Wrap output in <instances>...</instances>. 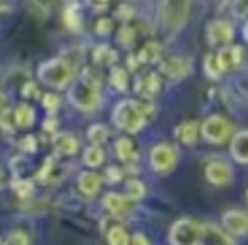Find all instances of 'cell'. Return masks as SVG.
Masks as SVG:
<instances>
[{"label":"cell","mask_w":248,"mask_h":245,"mask_svg":"<svg viewBox=\"0 0 248 245\" xmlns=\"http://www.w3.org/2000/svg\"><path fill=\"white\" fill-rule=\"evenodd\" d=\"M152 112L150 105L137 100H124L115 107L113 110V124L122 131H127L130 134L139 132L147 122V115Z\"/></svg>","instance_id":"obj_1"},{"label":"cell","mask_w":248,"mask_h":245,"mask_svg":"<svg viewBox=\"0 0 248 245\" xmlns=\"http://www.w3.org/2000/svg\"><path fill=\"white\" fill-rule=\"evenodd\" d=\"M100 78L95 71L86 69L79 80L69 88L68 98L76 108L79 110H93L100 101Z\"/></svg>","instance_id":"obj_2"},{"label":"cell","mask_w":248,"mask_h":245,"mask_svg":"<svg viewBox=\"0 0 248 245\" xmlns=\"http://www.w3.org/2000/svg\"><path fill=\"white\" fill-rule=\"evenodd\" d=\"M37 78L41 83L52 86L56 90H62L69 85L73 78V69L66 59L54 58L49 61H44L37 68Z\"/></svg>","instance_id":"obj_3"},{"label":"cell","mask_w":248,"mask_h":245,"mask_svg":"<svg viewBox=\"0 0 248 245\" xmlns=\"http://www.w3.org/2000/svg\"><path fill=\"white\" fill-rule=\"evenodd\" d=\"M206 227L193 220H177L169 232L172 245H198L204 240Z\"/></svg>","instance_id":"obj_4"},{"label":"cell","mask_w":248,"mask_h":245,"mask_svg":"<svg viewBox=\"0 0 248 245\" xmlns=\"http://www.w3.org/2000/svg\"><path fill=\"white\" fill-rule=\"evenodd\" d=\"M201 134L211 144H221L232 134V124L225 117L211 115L201 124Z\"/></svg>","instance_id":"obj_5"},{"label":"cell","mask_w":248,"mask_h":245,"mask_svg":"<svg viewBox=\"0 0 248 245\" xmlns=\"http://www.w3.org/2000/svg\"><path fill=\"white\" fill-rule=\"evenodd\" d=\"M150 164H152L154 171L157 173H164V171H169L176 164V154L174 149L167 144H159L152 149L150 152Z\"/></svg>","instance_id":"obj_6"},{"label":"cell","mask_w":248,"mask_h":245,"mask_svg":"<svg viewBox=\"0 0 248 245\" xmlns=\"http://www.w3.org/2000/svg\"><path fill=\"white\" fill-rule=\"evenodd\" d=\"M243 56H245V52L240 46H225L223 49H219V52L215 58L219 73L238 68L243 61Z\"/></svg>","instance_id":"obj_7"},{"label":"cell","mask_w":248,"mask_h":245,"mask_svg":"<svg viewBox=\"0 0 248 245\" xmlns=\"http://www.w3.org/2000/svg\"><path fill=\"white\" fill-rule=\"evenodd\" d=\"M208 43L211 46H225L233 39V27L226 20H213L208 24Z\"/></svg>","instance_id":"obj_8"},{"label":"cell","mask_w":248,"mask_h":245,"mask_svg":"<svg viewBox=\"0 0 248 245\" xmlns=\"http://www.w3.org/2000/svg\"><path fill=\"white\" fill-rule=\"evenodd\" d=\"M189 2H167L164 3V17L172 29H179L186 22Z\"/></svg>","instance_id":"obj_9"},{"label":"cell","mask_w":248,"mask_h":245,"mask_svg":"<svg viewBox=\"0 0 248 245\" xmlns=\"http://www.w3.org/2000/svg\"><path fill=\"white\" fill-rule=\"evenodd\" d=\"M223 227L228 230L233 235H247L248 230V218L245 212H240V210H230L223 215Z\"/></svg>","instance_id":"obj_10"},{"label":"cell","mask_w":248,"mask_h":245,"mask_svg":"<svg viewBox=\"0 0 248 245\" xmlns=\"http://www.w3.org/2000/svg\"><path fill=\"white\" fill-rule=\"evenodd\" d=\"M191 71V61L186 58H170L160 63V73L172 80L184 78Z\"/></svg>","instance_id":"obj_11"},{"label":"cell","mask_w":248,"mask_h":245,"mask_svg":"<svg viewBox=\"0 0 248 245\" xmlns=\"http://www.w3.org/2000/svg\"><path fill=\"white\" fill-rule=\"evenodd\" d=\"M233 178L232 167L226 163H211L206 167V180L211 184L221 186V184H228Z\"/></svg>","instance_id":"obj_12"},{"label":"cell","mask_w":248,"mask_h":245,"mask_svg":"<svg viewBox=\"0 0 248 245\" xmlns=\"http://www.w3.org/2000/svg\"><path fill=\"white\" fill-rule=\"evenodd\" d=\"M230 152H232L233 159L240 164L248 163V132L242 131L233 137L232 144H230Z\"/></svg>","instance_id":"obj_13"},{"label":"cell","mask_w":248,"mask_h":245,"mask_svg":"<svg viewBox=\"0 0 248 245\" xmlns=\"http://www.w3.org/2000/svg\"><path fill=\"white\" fill-rule=\"evenodd\" d=\"M52 149L59 156H73L78 150V141L71 134H58L52 139Z\"/></svg>","instance_id":"obj_14"},{"label":"cell","mask_w":248,"mask_h":245,"mask_svg":"<svg viewBox=\"0 0 248 245\" xmlns=\"http://www.w3.org/2000/svg\"><path fill=\"white\" fill-rule=\"evenodd\" d=\"M101 186V178L96 173L92 171H85V173L79 174L78 178V188L81 193H85L86 196H95L98 193Z\"/></svg>","instance_id":"obj_15"},{"label":"cell","mask_w":248,"mask_h":245,"mask_svg":"<svg viewBox=\"0 0 248 245\" xmlns=\"http://www.w3.org/2000/svg\"><path fill=\"white\" fill-rule=\"evenodd\" d=\"M103 205L111 215H124L125 212H128L130 208V199L127 196H122L117 193H108L103 198Z\"/></svg>","instance_id":"obj_16"},{"label":"cell","mask_w":248,"mask_h":245,"mask_svg":"<svg viewBox=\"0 0 248 245\" xmlns=\"http://www.w3.org/2000/svg\"><path fill=\"white\" fill-rule=\"evenodd\" d=\"M34 122H36V112H34V108L27 103H20L16 108V112H14V124L17 127L29 129L32 127Z\"/></svg>","instance_id":"obj_17"},{"label":"cell","mask_w":248,"mask_h":245,"mask_svg":"<svg viewBox=\"0 0 248 245\" xmlns=\"http://www.w3.org/2000/svg\"><path fill=\"white\" fill-rule=\"evenodd\" d=\"M176 137L183 144H194L198 139V124L196 122H184L176 129Z\"/></svg>","instance_id":"obj_18"},{"label":"cell","mask_w":248,"mask_h":245,"mask_svg":"<svg viewBox=\"0 0 248 245\" xmlns=\"http://www.w3.org/2000/svg\"><path fill=\"white\" fill-rule=\"evenodd\" d=\"M93 59H95L96 65L108 66V65H113V63L117 61L118 54L115 49H111L108 46H98L95 51H93Z\"/></svg>","instance_id":"obj_19"},{"label":"cell","mask_w":248,"mask_h":245,"mask_svg":"<svg viewBox=\"0 0 248 245\" xmlns=\"http://www.w3.org/2000/svg\"><path fill=\"white\" fill-rule=\"evenodd\" d=\"M159 58H160V46L155 43H149L139 51L137 63L139 65H142V63H155L159 61Z\"/></svg>","instance_id":"obj_20"},{"label":"cell","mask_w":248,"mask_h":245,"mask_svg":"<svg viewBox=\"0 0 248 245\" xmlns=\"http://www.w3.org/2000/svg\"><path fill=\"white\" fill-rule=\"evenodd\" d=\"M83 161H85L86 166L90 167H98L103 164L105 161V152L103 149L98 146H92L88 147V149L85 150V154H83Z\"/></svg>","instance_id":"obj_21"},{"label":"cell","mask_w":248,"mask_h":245,"mask_svg":"<svg viewBox=\"0 0 248 245\" xmlns=\"http://www.w3.org/2000/svg\"><path fill=\"white\" fill-rule=\"evenodd\" d=\"M107 239L110 245H127L128 244V233L125 229L118 223H115L110 230H107Z\"/></svg>","instance_id":"obj_22"},{"label":"cell","mask_w":248,"mask_h":245,"mask_svg":"<svg viewBox=\"0 0 248 245\" xmlns=\"http://www.w3.org/2000/svg\"><path fill=\"white\" fill-rule=\"evenodd\" d=\"M110 83L118 92H125L128 86V73L124 68H113L110 73Z\"/></svg>","instance_id":"obj_23"},{"label":"cell","mask_w":248,"mask_h":245,"mask_svg":"<svg viewBox=\"0 0 248 245\" xmlns=\"http://www.w3.org/2000/svg\"><path fill=\"white\" fill-rule=\"evenodd\" d=\"M159 85L160 83H159V76H157V73H149V75L144 78V82H142L140 93L142 95H145L147 98H152L157 92H159Z\"/></svg>","instance_id":"obj_24"},{"label":"cell","mask_w":248,"mask_h":245,"mask_svg":"<svg viewBox=\"0 0 248 245\" xmlns=\"http://www.w3.org/2000/svg\"><path fill=\"white\" fill-rule=\"evenodd\" d=\"M88 139L93 142V146H101V144H105L107 142V139H108V129L105 127V125H101V124H95V125H92L90 127V131H88Z\"/></svg>","instance_id":"obj_25"},{"label":"cell","mask_w":248,"mask_h":245,"mask_svg":"<svg viewBox=\"0 0 248 245\" xmlns=\"http://www.w3.org/2000/svg\"><path fill=\"white\" fill-rule=\"evenodd\" d=\"M64 22H66V26H68L69 29H73V31H78L79 26H81V19H79L78 7H76L75 3H71V5L64 10Z\"/></svg>","instance_id":"obj_26"},{"label":"cell","mask_w":248,"mask_h":245,"mask_svg":"<svg viewBox=\"0 0 248 245\" xmlns=\"http://www.w3.org/2000/svg\"><path fill=\"white\" fill-rule=\"evenodd\" d=\"M115 150L122 161H128L130 157H134V144L128 139H118L115 144Z\"/></svg>","instance_id":"obj_27"},{"label":"cell","mask_w":248,"mask_h":245,"mask_svg":"<svg viewBox=\"0 0 248 245\" xmlns=\"http://www.w3.org/2000/svg\"><path fill=\"white\" fill-rule=\"evenodd\" d=\"M145 195V188L144 184L140 183L139 180H130L127 183V198L130 201H135V199L142 198Z\"/></svg>","instance_id":"obj_28"},{"label":"cell","mask_w":248,"mask_h":245,"mask_svg":"<svg viewBox=\"0 0 248 245\" xmlns=\"http://www.w3.org/2000/svg\"><path fill=\"white\" fill-rule=\"evenodd\" d=\"M117 41L124 48H128L135 41V31L132 29L130 26H122L120 31H118V34H117Z\"/></svg>","instance_id":"obj_29"},{"label":"cell","mask_w":248,"mask_h":245,"mask_svg":"<svg viewBox=\"0 0 248 245\" xmlns=\"http://www.w3.org/2000/svg\"><path fill=\"white\" fill-rule=\"evenodd\" d=\"M204 69H206V75L213 80H218L219 78V69L216 66V61H215V56H206L204 59Z\"/></svg>","instance_id":"obj_30"},{"label":"cell","mask_w":248,"mask_h":245,"mask_svg":"<svg viewBox=\"0 0 248 245\" xmlns=\"http://www.w3.org/2000/svg\"><path fill=\"white\" fill-rule=\"evenodd\" d=\"M14 190H16V193L20 196V198H27L31 193H32V183H29V181L22 180V181H16L14 183Z\"/></svg>","instance_id":"obj_31"},{"label":"cell","mask_w":248,"mask_h":245,"mask_svg":"<svg viewBox=\"0 0 248 245\" xmlns=\"http://www.w3.org/2000/svg\"><path fill=\"white\" fill-rule=\"evenodd\" d=\"M59 103H61V101H59V97H56V95L46 93V95L43 97V105H44V108L49 112V114H52V112L58 110Z\"/></svg>","instance_id":"obj_32"},{"label":"cell","mask_w":248,"mask_h":245,"mask_svg":"<svg viewBox=\"0 0 248 245\" xmlns=\"http://www.w3.org/2000/svg\"><path fill=\"white\" fill-rule=\"evenodd\" d=\"M0 127L5 129V131H10L14 127V112L3 110L0 114Z\"/></svg>","instance_id":"obj_33"},{"label":"cell","mask_w":248,"mask_h":245,"mask_svg":"<svg viewBox=\"0 0 248 245\" xmlns=\"http://www.w3.org/2000/svg\"><path fill=\"white\" fill-rule=\"evenodd\" d=\"M105 176H107L108 183H118L124 174H122V171L118 169V167L110 166V167H107V173H105Z\"/></svg>","instance_id":"obj_34"},{"label":"cell","mask_w":248,"mask_h":245,"mask_svg":"<svg viewBox=\"0 0 248 245\" xmlns=\"http://www.w3.org/2000/svg\"><path fill=\"white\" fill-rule=\"evenodd\" d=\"M111 29H113V22H111L110 19H100L98 22H96V33L98 34H110Z\"/></svg>","instance_id":"obj_35"},{"label":"cell","mask_w":248,"mask_h":245,"mask_svg":"<svg viewBox=\"0 0 248 245\" xmlns=\"http://www.w3.org/2000/svg\"><path fill=\"white\" fill-rule=\"evenodd\" d=\"M20 147H22V150H26V152H34V150L37 149L36 137H32V135H27V137L20 142Z\"/></svg>","instance_id":"obj_36"},{"label":"cell","mask_w":248,"mask_h":245,"mask_svg":"<svg viewBox=\"0 0 248 245\" xmlns=\"http://www.w3.org/2000/svg\"><path fill=\"white\" fill-rule=\"evenodd\" d=\"M10 244L12 245H29V240H27V235L24 232H14L10 235Z\"/></svg>","instance_id":"obj_37"},{"label":"cell","mask_w":248,"mask_h":245,"mask_svg":"<svg viewBox=\"0 0 248 245\" xmlns=\"http://www.w3.org/2000/svg\"><path fill=\"white\" fill-rule=\"evenodd\" d=\"M127 245H150L147 237L142 235V233H135L134 237H128V244Z\"/></svg>","instance_id":"obj_38"},{"label":"cell","mask_w":248,"mask_h":245,"mask_svg":"<svg viewBox=\"0 0 248 245\" xmlns=\"http://www.w3.org/2000/svg\"><path fill=\"white\" fill-rule=\"evenodd\" d=\"M22 95L26 98H31V97H37L39 95V90H37V86L34 85V83H27L26 86L22 88Z\"/></svg>","instance_id":"obj_39"},{"label":"cell","mask_w":248,"mask_h":245,"mask_svg":"<svg viewBox=\"0 0 248 245\" xmlns=\"http://www.w3.org/2000/svg\"><path fill=\"white\" fill-rule=\"evenodd\" d=\"M54 125H56L54 118H51V120H46V122H44V131H54Z\"/></svg>","instance_id":"obj_40"},{"label":"cell","mask_w":248,"mask_h":245,"mask_svg":"<svg viewBox=\"0 0 248 245\" xmlns=\"http://www.w3.org/2000/svg\"><path fill=\"white\" fill-rule=\"evenodd\" d=\"M139 66V63H137V58H134V56H128V68H132V69H135Z\"/></svg>","instance_id":"obj_41"},{"label":"cell","mask_w":248,"mask_h":245,"mask_svg":"<svg viewBox=\"0 0 248 245\" xmlns=\"http://www.w3.org/2000/svg\"><path fill=\"white\" fill-rule=\"evenodd\" d=\"M3 105H5V95H3V93L0 92V110H2Z\"/></svg>","instance_id":"obj_42"},{"label":"cell","mask_w":248,"mask_h":245,"mask_svg":"<svg viewBox=\"0 0 248 245\" xmlns=\"http://www.w3.org/2000/svg\"><path fill=\"white\" fill-rule=\"evenodd\" d=\"M7 9H9V3L0 2V12H3V10H7Z\"/></svg>","instance_id":"obj_43"},{"label":"cell","mask_w":248,"mask_h":245,"mask_svg":"<svg viewBox=\"0 0 248 245\" xmlns=\"http://www.w3.org/2000/svg\"><path fill=\"white\" fill-rule=\"evenodd\" d=\"M0 245H9V244H5V242H3V240H0Z\"/></svg>","instance_id":"obj_44"}]
</instances>
